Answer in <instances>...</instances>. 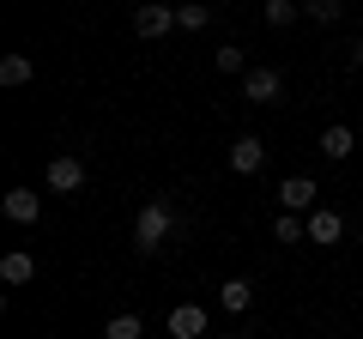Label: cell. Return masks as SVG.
<instances>
[{
    "label": "cell",
    "mask_w": 363,
    "mask_h": 339,
    "mask_svg": "<svg viewBox=\"0 0 363 339\" xmlns=\"http://www.w3.org/2000/svg\"><path fill=\"white\" fill-rule=\"evenodd\" d=\"M30 73H37L30 55H6V61H0V85H30Z\"/></svg>",
    "instance_id": "4fadbf2b"
},
{
    "label": "cell",
    "mask_w": 363,
    "mask_h": 339,
    "mask_svg": "<svg viewBox=\"0 0 363 339\" xmlns=\"http://www.w3.org/2000/svg\"><path fill=\"white\" fill-rule=\"evenodd\" d=\"M230 339H236V333H230Z\"/></svg>",
    "instance_id": "44dd1931"
},
{
    "label": "cell",
    "mask_w": 363,
    "mask_h": 339,
    "mask_svg": "<svg viewBox=\"0 0 363 339\" xmlns=\"http://www.w3.org/2000/svg\"><path fill=\"white\" fill-rule=\"evenodd\" d=\"M0 206H6V218H13V224H37L43 218V194H37V188H6Z\"/></svg>",
    "instance_id": "3957f363"
},
{
    "label": "cell",
    "mask_w": 363,
    "mask_h": 339,
    "mask_svg": "<svg viewBox=\"0 0 363 339\" xmlns=\"http://www.w3.org/2000/svg\"><path fill=\"white\" fill-rule=\"evenodd\" d=\"M169 230H176V206H169L164 194H152L133 212V248H140V255H157V248L169 243Z\"/></svg>",
    "instance_id": "6da1fadb"
},
{
    "label": "cell",
    "mask_w": 363,
    "mask_h": 339,
    "mask_svg": "<svg viewBox=\"0 0 363 339\" xmlns=\"http://www.w3.org/2000/svg\"><path fill=\"white\" fill-rule=\"evenodd\" d=\"M297 13H303L297 0H267V6H260V18H267L272 30H285V25H291V18H297Z\"/></svg>",
    "instance_id": "9a60e30c"
},
{
    "label": "cell",
    "mask_w": 363,
    "mask_h": 339,
    "mask_svg": "<svg viewBox=\"0 0 363 339\" xmlns=\"http://www.w3.org/2000/svg\"><path fill=\"white\" fill-rule=\"evenodd\" d=\"M49 188H55V194H79V188H85V164L61 152V157L49 164Z\"/></svg>",
    "instance_id": "8992f818"
},
{
    "label": "cell",
    "mask_w": 363,
    "mask_h": 339,
    "mask_svg": "<svg viewBox=\"0 0 363 339\" xmlns=\"http://www.w3.org/2000/svg\"><path fill=\"white\" fill-rule=\"evenodd\" d=\"M218 303H224L230 315H242L248 303H255V285H248V279H224V285H218Z\"/></svg>",
    "instance_id": "7c38bea8"
},
{
    "label": "cell",
    "mask_w": 363,
    "mask_h": 339,
    "mask_svg": "<svg viewBox=\"0 0 363 339\" xmlns=\"http://www.w3.org/2000/svg\"><path fill=\"white\" fill-rule=\"evenodd\" d=\"M303 18H315V25H339V18H345V0H309Z\"/></svg>",
    "instance_id": "2e32d148"
},
{
    "label": "cell",
    "mask_w": 363,
    "mask_h": 339,
    "mask_svg": "<svg viewBox=\"0 0 363 339\" xmlns=\"http://www.w3.org/2000/svg\"><path fill=\"white\" fill-rule=\"evenodd\" d=\"M351 61H357V67H363V37H357V43H351Z\"/></svg>",
    "instance_id": "ffe728a7"
},
{
    "label": "cell",
    "mask_w": 363,
    "mask_h": 339,
    "mask_svg": "<svg viewBox=\"0 0 363 339\" xmlns=\"http://www.w3.org/2000/svg\"><path fill=\"white\" fill-rule=\"evenodd\" d=\"M104 339H145V321L140 315H116V321L104 327Z\"/></svg>",
    "instance_id": "d6986e66"
},
{
    "label": "cell",
    "mask_w": 363,
    "mask_h": 339,
    "mask_svg": "<svg viewBox=\"0 0 363 339\" xmlns=\"http://www.w3.org/2000/svg\"><path fill=\"white\" fill-rule=\"evenodd\" d=\"M315 194H321V188H315L309 176H285V182H279V206L285 212H315Z\"/></svg>",
    "instance_id": "277c9868"
},
{
    "label": "cell",
    "mask_w": 363,
    "mask_h": 339,
    "mask_svg": "<svg viewBox=\"0 0 363 339\" xmlns=\"http://www.w3.org/2000/svg\"><path fill=\"white\" fill-rule=\"evenodd\" d=\"M0 279H6V285H30V279H37V255H30V248L0 255Z\"/></svg>",
    "instance_id": "30bf717a"
},
{
    "label": "cell",
    "mask_w": 363,
    "mask_h": 339,
    "mask_svg": "<svg viewBox=\"0 0 363 339\" xmlns=\"http://www.w3.org/2000/svg\"><path fill=\"white\" fill-rule=\"evenodd\" d=\"M176 30V6H140L133 13V37H164Z\"/></svg>",
    "instance_id": "ba28073f"
},
{
    "label": "cell",
    "mask_w": 363,
    "mask_h": 339,
    "mask_svg": "<svg viewBox=\"0 0 363 339\" xmlns=\"http://www.w3.org/2000/svg\"><path fill=\"white\" fill-rule=\"evenodd\" d=\"M321 152H327V157H351V152H357V133H351L345 121H333V128L321 133Z\"/></svg>",
    "instance_id": "8fae6325"
},
{
    "label": "cell",
    "mask_w": 363,
    "mask_h": 339,
    "mask_svg": "<svg viewBox=\"0 0 363 339\" xmlns=\"http://www.w3.org/2000/svg\"><path fill=\"white\" fill-rule=\"evenodd\" d=\"M242 97H248V104H285V79H279V67H248Z\"/></svg>",
    "instance_id": "7a4b0ae2"
},
{
    "label": "cell",
    "mask_w": 363,
    "mask_h": 339,
    "mask_svg": "<svg viewBox=\"0 0 363 339\" xmlns=\"http://www.w3.org/2000/svg\"><path fill=\"white\" fill-rule=\"evenodd\" d=\"M260 164H267V140H255V133H242V140L230 145V170H236V176H255Z\"/></svg>",
    "instance_id": "52a82bcc"
},
{
    "label": "cell",
    "mask_w": 363,
    "mask_h": 339,
    "mask_svg": "<svg viewBox=\"0 0 363 339\" xmlns=\"http://www.w3.org/2000/svg\"><path fill=\"white\" fill-rule=\"evenodd\" d=\"M206 333V309L200 303H176L169 309V339H200Z\"/></svg>",
    "instance_id": "5b68a950"
},
{
    "label": "cell",
    "mask_w": 363,
    "mask_h": 339,
    "mask_svg": "<svg viewBox=\"0 0 363 339\" xmlns=\"http://www.w3.org/2000/svg\"><path fill=\"white\" fill-rule=\"evenodd\" d=\"M339 236H345V218H339L333 206H315V212H309V243H327V248H333Z\"/></svg>",
    "instance_id": "9c48e42d"
},
{
    "label": "cell",
    "mask_w": 363,
    "mask_h": 339,
    "mask_svg": "<svg viewBox=\"0 0 363 339\" xmlns=\"http://www.w3.org/2000/svg\"><path fill=\"white\" fill-rule=\"evenodd\" d=\"M206 25H212V6H200V0L176 6V30H206Z\"/></svg>",
    "instance_id": "5bb4252c"
},
{
    "label": "cell",
    "mask_w": 363,
    "mask_h": 339,
    "mask_svg": "<svg viewBox=\"0 0 363 339\" xmlns=\"http://www.w3.org/2000/svg\"><path fill=\"white\" fill-rule=\"evenodd\" d=\"M272 236H279V243H303V236H309V224H303L297 212H279V218H272Z\"/></svg>",
    "instance_id": "e0dca14e"
},
{
    "label": "cell",
    "mask_w": 363,
    "mask_h": 339,
    "mask_svg": "<svg viewBox=\"0 0 363 339\" xmlns=\"http://www.w3.org/2000/svg\"><path fill=\"white\" fill-rule=\"evenodd\" d=\"M212 67H218V73H242V79H248V55L236 49V43H224V49L212 55Z\"/></svg>",
    "instance_id": "ac0fdd59"
}]
</instances>
